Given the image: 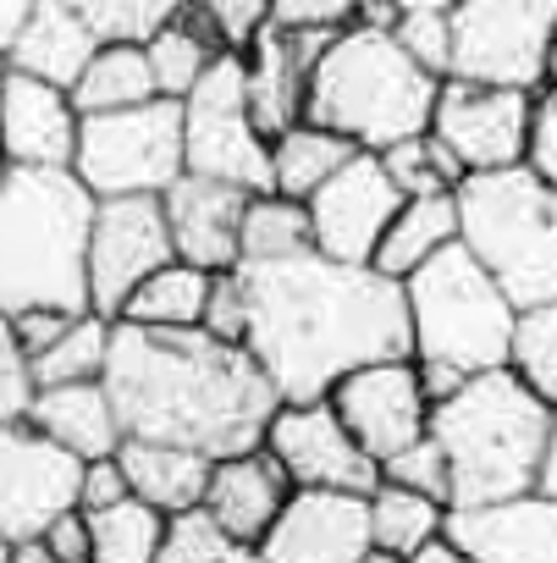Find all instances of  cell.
Wrapping results in <instances>:
<instances>
[{
  "label": "cell",
  "instance_id": "31",
  "mask_svg": "<svg viewBox=\"0 0 557 563\" xmlns=\"http://www.w3.org/2000/svg\"><path fill=\"white\" fill-rule=\"evenodd\" d=\"M370 530H376V552L370 558H414L420 541L447 530V503H436V497H425L414 486L381 481L370 492Z\"/></svg>",
  "mask_w": 557,
  "mask_h": 563
},
{
  "label": "cell",
  "instance_id": "26",
  "mask_svg": "<svg viewBox=\"0 0 557 563\" xmlns=\"http://www.w3.org/2000/svg\"><path fill=\"white\" fill-rule=\"evenodd\" d=\"M458 188L453 194H409L403 199V210L392 216V227H387V238H381V249H376V271H387V276H414L425 260H436L447 243H458Z\"/></svg>",
  "mask_w": 557,
  "mask_h": 563
},
{
  "label": "cell",
  "instance_id": "28",
  "mask_svg": "<svg viewBox=\"0 0 557 563\" xmlns=\"http://www.w3.org/2000/svg\"><path fill=\"white\" fill-rule=\"evenodd\" d=\"M210 288H215V271H204L193 260H166L155 276L138 282V294L122 305L116 321H138V327H204Z\"/></svg>",
  "mask_w": 557,
  "mask_h": 563
},
{
  "label": "cell",
  "instance_id": "9",
  "mask_svg": "<svg viewBox=\"0 0 557 563\" xmlns=\"http://www.w3.org/2000/svg\"><path fill=\"white\" fill-rule=\"evenodd\" d=\"M182 133H188V172L237 183L248 194L270 188V133L254 122L243 51H221L204 67V78L188 89Z\"/></svg>",
  "mask_w": 557,
  "mask_h": 563
},
{
  "label": "cell",
  "instance_id": "43",
  "mask_svg": "<svg viewBox=\"0 0 557 563\" xmlns=\"http://www.w3.org/2000/svg\"><path fill=\"white\" fill-rule=\"evenodd\" d=\"M270 23L343 34L348 23H359V0H270Z\"/></svg>",
  "mask_w": 557,
  "mask_h": 563
},
{
  "label": "cell",
  "instance_id": "15",
  "mask_svg": "<svg viewBox=\"0 0 557 563\" xmlns=\"http://www.w3.org/2000/svg\"><path fill=\"white\" fill-rule=\"evenodd\" d=\"M403 188L392 183L381 150H359L348 166H337L315 194H310V221H315V249L332 260L370 265L392 216L403 210Z\"/></svg>",
  "mask_w": 557,
  "mask_h": 563
},
{
  "label": "cell",
  "instance_id": "41",
  "mask_svg": "<svg viewBox=\"0 0 557 563\" xmlns=\"http://www.w3.org/2000/svg\"><path fill=\"white\" fill-rule=\"evenodd\" d=\"M34 393H40L34 387V360L18 343L12 310H0V426H7V420H29Z\"/></svg>",
  "mask_w": 557,
  "mask_h": 563
},
{
  "label": "cell",
  "instance_id": "54",
  "mask_svg": "<svg viewBox=\"0 0 557 563\" xmlns=\"http://www.w3.org/2000/svg\"><path fill=\"white\" fill-rule=\"evenodd\" d=\"M12 558V536H0V563H7Z\"/></svg>",
  "mask_w": 557,
  "mask_h": 563
},
{
  "label": "cell",
  "instance_id": "2",
  "mask_svg": "<svg viewBox=\"0 0 557 563\" xmlns=\"http://www.w3.org/2000/svg\"><path fill=\"white\" fill-rule=\"evenodd\" d=\"M105 387L127 437L188 442L210 459L265 442L282 393L248 343H226L204 327H138L116 321Z\"/></svg>",
  "mask_w": 557,
  "mask_h": 563
},
{
  "label": "cell",
  "instance_id": "47",
  "mask_svg": "<svg viewBox=\"0 0 557 563\" xmlns=\"http://www.w3.org/2000/svg\"><path fill=\"white\" fill-rule=\"evenodd\" d=\"M530 166H535L541 177H552V183H557V84H546V89H541V100H535Z\"/></svg>",
  "mask_w": 557,
  "mask_h": 563
},
{
  "label": "cell",
  "instance_id": "6",
  "mask_svg": "<svg viewBox=\"0 0 557 563\" xmlns=\"http://www.w3.org/2000/svg\"><path fill=\"white\" fill-rule=\"evenodd\" d=\"M458 238L486 260L519 310L557 299V183L530 161L458 183Z\"/></svg>",
  "mask_w": 557,
  "mask_h": 563
},
{
  "label": "cell",
  "instance_id": "51",
  "mask_svg": "<svg viewBox=\"0 0 557 563\" xmlns=\"http://www.w3.org/2000/svg\"><path fill=\"white\" fill-rule=\"evenodd\" d=\"M541 486L557 492V409H552V431H546V464H541Z\"/></svg>",
  "mask_w": 557,
  "mask_h": 563
},
{
  "label": "cell",
  "instance_id": "45",
  "mask_svg": "<svg viewBox=\"0 0 557 563\" xmlns=\"http://www.w3.org/2000/svg\"><path fill=\"white\" fill-rule=\"evenodd\" d=\"M78 310H56V305H29V310H12V327H18V343L29 349V360L34 354H45L62 332H67V321H73Z\"/></svg>",
  "mask_w": 557,
  "mask_h": 563
},
{
  "label": "cell",
  "instance_id": "35",
  "mask_svg": "<svg viewBox=\"0 0 557 563\" xmlns=\"http://www.w3.org/2000/svg\"><path fill=\"white\" fill-rule=\"evenodd\" d=\"M259 558L248 541H237L204 503L166 514V541H160V563H243Z\"/></svg>",
  "mask_w": 557,
  "mask_h": 563
},
{
  "label": "cell",
  "instance_id": "22",
  "mask_svg": "<svg viewBox=\"0 0 557 563\" xmlns=\"http://www.w3.org/2000/svg\"><path fill=\"white\" fill-rule=\"evenodd\" d=\"M288 497H293V475L282 470V459L259 442V448H248V453L215 459L204 508H210L237 541H248V547L259 552L265 530L276 525V514L288 508Z\"/></svg>",
  "mask_w": 557,
  "mask_h": 563
},
{
  "label": "cell",
  "instance_id": "46",
  "mask_svg": "<svg viewBox=\"0 0 557 563\" xmlns=\"http://www.w3.org/2000/svg\"><path fill=\"white\" fill-rule=\"evenodd\" d=\"M56 563H94V530H89V514L83 508H67L62 519H51L45 530Z\"/></svg>",
  "mask_w": 557,
  "mask_h": 563
},
{
  "label": "cell",
  "instance_id": "52",
  "mask_svg": "<svg viewBox=\"0 0 557 563\" xmlns=\"http://www.w3.org/2000/svg\"><path fill=\"white\" fill-rule=\"evenodd\" d=\"M398 7H403V12H409V7H447V12H453L458 0H398Z\"/></svg>",
  "mask_w": 557,
  "mask_h": 563
},
{
  "label": "cell",
  "instance_id": "55",
  "mask_svg": "<svg viewBox=\"0 0 557 563\" xmlns=\"http://www.w3.org/2000/svg\"><path fill=\"white\" fill-rule=\"evenodd\" d=\"M0 84H7V56H0Z\"/></svg>",
  "mask_w": 557,
  "mask_h": 563
},
{
  "label": "cell",
  "instance_id": "36",
  "mask_svg": "<svg viewBox=\"0 0 557 563\" xmlns=\"http://www.w3.org/2000/svg\"><path fill=\"white\" fill-rule=\"evenodd\" d=\"M381 161H387V172H392V183L403 188V194H453L469 172H464V161L453 155V144L447 139H436L431 128L425 133H414V139H398V144H387L381 150Z\"/></svg>",
  "mask_w": 557,
  "mask_h": 563
},
{
  "label": "cell",
  "instance_id": "25",
  "mask_svg": "<svg viewBox=\"0 0 557 563\" xmlns=\"http://www.w3.org/2000/svg\"><path fill=\"white\" fill-rule=\"evenodd\" d=\"M116 459H122L133 492L149 497V503L166 508V514L204 503L210 470H215L210 453H199V448H188V442H160V437H127V442L116 448Z\"/></svg>",
  "mask_w": 557,
  "mask_h": 563
},
{
  "label": "cell",
  "instance_id": "30",
  "mask_svg": "<svg viewBox=\"0 0 557 563\" xmlns=\"http://www.w3.org/2000/svg\"><path fill=\"white\" fill-rule=\"evenodd\" d=\"M144 51H149V67H155V84H160V95H171V100H188V89L204 78V67L226 51L221 40H215V29L193 12V7H182L171 23H160L149 40H144Z\"/></svg>",
  "mask_w": 557,
  "mask_h": 563
},
{
  "label": "cell",
  "instance_id": "37",
  "mask_svg": "<svg viewBox=\"0 0 557 563\" xmlns=\"http://www.w3.org/2000/svg\"><path fill=\"white\" fill-rule=\"evenodd\" d=\"M508 365H513V371H519V376H524V382L557 409V299L519 310Z\"/></svg>",
  "mask_w": 557,
  "mask_h": 563
},
{
  "label": "cell",
  "instance_id": "13",
  "mask_svg": "<svg viewBox=\"0 0 557 563\" xmlns=\"http://www.w3.org/2000/svg\"><path fill=\"white\" fill-rule=\"evenodd\" d=\"M431 133L453 144L464 172H497L530 161L535 139V89L480 84V78H442Z\"/></svg>",
  "mask_w": 557,
  "mask_h": 563
},
{
  "label": "cell",
  "instance_id": "29",
  "mask_svg": "<svg viewBox=\"0 0 557 563\" xmlns=\"http://www.w3.org/2000/svg\"><path fill=\"white\" fill-rule=\"evenodd\" d=\"M160 84H155V67H149V51L144 40H105L89 62V73L73 84V100L83 117L94 111H122V106H144L155 100Z\"/></svg>",
  "mask_w": 557,
  "mask_h": 563
},
{
  "label": "cell",
  "instance_id": "10",
  "mask_svg": "<svg viewBox=\"0 0 557 563\" xmlns=\"http://www.w3.org/2000/svg\"><path fill=\"white\" fill-rule=\"evenodd\" d=\"M552 40H557V0H458L453 78L546 89Z\"/></svg>",
  "mask_w": 557,
  "mask_h": 563
},
{
  "label": "cell",
  "instance_id": "48",
  "mask_svg": "<svg viewBox=\"0 0 557 563\" xmlns=\"http://www.w3.org/2000/svg\"><path fill=\"white\" fill-rule=\"evenodd\" d=\"M127 492H133V481H127V470H122V459H116V453H105V459H89V464H83V508L122 503Z\"/></svg>",
  "mask_w": 557,
  "mask_h": 563
},
{
  "label": "cell",
  "instance_id": "17",
  "mask_svg": "<svg viewBox=\"0 0 557 563\" xmlns=\"http://www.w3.org/2000/svg\"><path fill=\"white\" fill-rule=\"evenodd\" d=\"M326 398L343 409V420L354 426V437L376 459H392L414 437L431 431V393H425V376H420V360L414 354L370 360V365L348 371Z\"/></svg>",
  "mask_w": 557,
  "mask_h": 563
},
{
  "label": "cell",
  "instance_id": "16",
  "mask_svg": "<svg viewBox=\"0 0 557 563\" xmlns=\"http://www.w3.org/2000/svg\"><path fill=\"white\" fill-rule=\"evenodd\" d=\"M370 552V492L348 486H293L288 508L259 541L265 563H365Z\"/></svg>",
  "mask_w": 557,
  "mask_h": 563
},
{
  "label": "cell",
  "instance_id": "32",
  "mask_svg": "<svg viewBox=\"0 0 557 563\" xmlns=\"http://www.w3.org/2000/svg\"><path fill=\"white\" fill-rule=\"evenodd\" d=\"M89 530H94V563H155L160 541H166V508H155L149 497L127 492L122 503L105 508H83Z\"/></svg>",
  "mask_w": 557,
  "mask_h": 563
},
{
  "label": "cell",
  "instance_id": "11",
  "mask_svg": "<svg viewBox=\"0 0 557 563\" xmlns=\"http://www.w3.org/2000/svg\"><path fill=\"white\" fill-rule=\"evenodd\" d=\"M83 464L34 420L0 426V536H45L51 519L83 508Z\"/></svg>",
  "mask_w": 557,
  "mask_h": 563
},
{
  "label": "cell",
  "instance_id": "53",
  "mask_svg": "<svg viewBox=\"0 0 557 563\" xmlns=\"http://www.w3.org/2000/svg\"><path fill=\"white\" fill-rule=\"evenodd\" d=\"M546 84H557V40H552V67H546Z\"/></svg>",
  "mask_w": 557,
  "mask_h": 563
},
{
  "label": "cell",
  "instance_id": "27",
  "mask_svg": "<svg viewBox=\"0 0 557 563\" xmlns=\"http://www.w3.org/2000/svg\"><path fill=\"white\" fill-rule=\"evenodd\" d=\"M359 155V144L337 128H321V122H293L270 139V188L276 194H293V199H310L337 166H348Z\"/></svg>",
  "mask_w": 557,
  "mask_h": 563
},
{
  "label": "cell",
  "instance_id": "23",
  "mask_svg": "<svg viewBox=\"0 0 557 563\" xmlns=\"http://www.w3.org/2000/svg\"><path fill=\"white\" fill-rule=\"evenodd\" d=\"M100 45L105 40H100V29L83 12H73L67 0H40V7L29 12V23H23V34L7 51V67L73 89L89 73V62H94Z\"/></svg>",
  "mask_w": 557,
  "mask_h": 563
},
{
  "label": "cell",
  "instance_id": "7",
  "mask_svg": "<svg viewBox=\"0 0 557 563\" xmlns=\"http://www.w3.org/2000/svg\"><path fill=\"white\" fill-rule=\"evenodd\" d=\"M403 288L414 321V360H442L464 376L508 365L519 305L464 238L425 260L414 276H403Z\"/></svg>",
  "mask_w": 557,
  "mask_h": 563
},
{
  "label": "cell",
  "instance_id": "8",
  "mask_svg": "<svg viewBox=\"0 0 557 563\" xmlns=\"http://www.w3.org/2000/svg\"><path fill=\"white\" fill-rule=\"evenodd\" d=\"M73 172L94 188V199H111V194H166L188 172L182 100L155 95L144 106L83 117V139H78Z\"/></svg>",
  "mask_w": 557,
  "mask_h": 563
},
{
  "label": "cell",
  "instance_id": "3",
  "mask_svg": "<svg viewBox=\"0 0 557 563\" xmlns=\"http://www.w3.org/2000/svg\"><path fill=\"white\" fill-rule=\"evenodd\" d=\"M94 210L73 166H0V310H89Z\"/></svg>",
  "mask_w": 557,
  "mask_h": 563
},
{
  "label": "cell",
  "instance_id": "50",
  "mask_svg": "<svg viewBox=\"0 0 557 563\" xmlns=\"http://www.w3.org/2000/svg\"><path fill=\"white\" fill-rule=\"evenodd\" d=\"M34 7H40V0H0V56L12 51V40L23 34V23H29Z\"/></svg>",
  "mask_w": 557,
  "mask_h": 563
},
{
  "label": "cell",
  "instance_id": "20",
  "mask_svg": "<svg viewBox=\"0 0 557 563\" xmlns=\"http://www.w3.org/2000/svg\"><path fill=\"white\" fill-rule=\"evenodd\" d=\"M337 34L326 29H282V23H265L243 62H248V106H254V122L276 139L282 128L304 122V100H310V73L321 62V51L332 45Z\"/></svg>",
  "mask_w": 557,
  "mask_h": 563
},
{
  "label": "cell",
  "instance_id": "12",
  "mask_svg": "<svg viewBox=\"0 0 557 563\" xmlns=\"http://www.w3.org/2000/svg\"><path fill=\"white\" fill-rule=\"evenodd\" d=\"M166 260H177L171 221L160 194H111L94 210L89 232V310L122 316V305L138 294V282L155 276Z\"/></svg>",
  "mask_w": 557,
  "mask_h": 563
},
{
  "label": "cell",
  "instance_id": "18",
  "mask_svg": "<svg viewBox=\"0 0 557 563\" xmlns=\"http://www.w3.org/2000/svg\"><path fill=\"white\" fill-rule=\"evenodd\" d=\"M83 139V111L73 89L7 67L0 84V161L12 166H73Z\"/></svg>",
  "mask_w": 557,
  "mask_h": 563
},
{
  "label": "cell",
  "instance_id": "21",
  "mask_svg": "<svg viewBox=\"0 0 557 563\" xmlns=\"http://www.w3.org/2000/svg\"><path fill=\"white\" fill-rule=\"evenodd\" d=\"M166 221H171V243L177 260H193L204 271H232L243 265V210H248V188L221 183V177H199L182 172L166 194Z\"/></svg>",
  "mask_w": 557,
  "mask_h": 563
},
{
  "label": "cell",
  "instance_id": "19",
  "mask_svg": "<svg viewBox=\"0 0 557 563\" xmlns=\"http://www.w3.org/2000/svg\"><path fill=\"white\" fill-rule=\"evenodd\" d=\"M447 536L480 563H557V492L535 486L519 497L447 508Z\"/></svg>",
  "mask_w": 557,
  "mask_h": 563
},
{
  "label": "cell",
  "instance_id": "14",
  "mask_svg": "<svg viewBox=\"0 0 557 563\" xmlns=\"http://www.w3.org/2000/svg\"><path fill=\"white\" fill-rule=\"evenodd\" d=\"M265 448L282 459L293 486H348V492L381 486V459L354 437V426L332 398H282V409L270 415Z\"/></svg>",
  "mask_w": 557,
  "mask_h": 563
},
{
  "label": "cell",
  "instance_id": "5",
  "mask_svg": "<svg viewBox=\"0 0 557 563\" xmlns=\"http://www.w3.org/2000/svg\"><path fill=\"white\" fill-rule=\"evenodd\" d=\"M436 95H442V78L420 67L392 29L348 23L310 73L304 117L348 133L359 150H387L431 128Z\"/></svg>",
  "mask_w": 557,
  "mask_h": 563
},
{
  "label": "cell",
  "instance_id": "44",
  "mask_svg": "<svg viewBox=\"0 0 557 563\" xmlns=\"http://www.w3.org/2000/svg\"><path fill=\"white\" fill-rule=\"evenodd\" d=\"M204 332H215V338H226V343H243V332H248V299H243L237 265H232V271H215L210 310H204Z\"/></svg>",
  "mask_w": 557,
  "mask_h": 563
},
{
  "label": "cell",
  "instance_id": "40",
  "mask_svg": "<svg viewBox=\"0 0 557 563\" xmlns=\"http://www.w3.org/2000/svg\"><path fill=\"white\" fill-rule=\"evenodd\" d=\"M392 34L420 67H431L436 78H453V12L447 7H409Z\"/></svg>",
  "mask_w": 557,
  "mask_h": 563
},
{
  "label": "cell",
  "instance_id": "4",
  "mask_svg": "<svg viewBox=\"0 0 557 563\" xmlns=\"http://www.w3.org/2000/svg\"><path fill=\"white\" fill-rule=\"evenodd\" d=\"M431 431L453 464V508H475L541 486L552 404L513 365H497L431 404Z\"/></svg>",
  "mask_w": 557,
  "mask_h": 563
},
{
  "label": "cell",
  "instance_id": "49",
  "mask_svg": "<svg viewBox=\"0 0 557 563\" xmlns=\"http://www.w3.org/2000/svg\"><path fill=\"white\" fill-rule=\"evenodd\" d=\"M420 376H425V393H431V404H442V398H453L469 376L458 371V365H442V360H420Z\"/></svg>",
  "mask_w": 557,
  "mask_h": 563
},
{
  "label": "cell",
  "instance_id": "33",
  "mask_svg": "<svg viewBox=\"0 0 557 563\" xmlns=\"http://www.w3.org/2000/svg\"><path fill=\"white\" fill-rule=\"evenodd\" d=\"M315 249V221H310V199L293 194H248L243 210V260H288Z\"/></svg>",
  "mask_w": 557,
  "mask_h": 563
},
{
  "label": "cell",
  "instance_id": "38",
  "mask_svg": "<svg viewBox=\"0 0 557 563\" xmlns=\"http://www.w3.org/2000/svg\"><path fill=\"white\" fill-rule=\"evenodd\" d=\"M67 7L83 12L100 29V40H149L182 12V0H67Z\"/></svg>",
  "mask_w": 557,
  "mask_h": 563
},
{
  "label": "cell",
  "instance_id": "34",
  "mask_svg": "<svg viewBox=\"0 0 557 563\" xmlns=\"http://www.w3.org/2000/svg\"><path fill=\"white\" fill-rule=\"evenodd\" d=\"M111 338H116V321L100 316V310H78L67 321V332L34 354V387H56V382H100L105 376V360H111Z\"/></svg>",
  "mask_w": 557,
  "mask_h": 563
},
{
  "label": "cell",
  "instance_id": "1",
  "mask_svg": "<svg viewBox=\"0 0 557 563\" xmlns=\"http://www.w3.org/2000/svg\"><path fill=\"white\" fill-rule=\"evenodd\" d=\"M248 332L243 343L282 398H326L348 371L414 354L409 288L398 276L321 249L237 265Z\"/></svg>",
  "mask_w": 557,
  "mask_h": 563
},
{
  "label": "cell",
  "instance_id": "39",
  "mask_svg": "<svg viewBox=\"0 0 557 563\" xmlns=\"http://www.w3.org/2000/svg\"><path fill=\"white\" fill-rule=\"evenodd\" d=\"M381 481L414 486V492H425V497H436V503L453 508V464H447V448L436 442V431H425V437H414L403 453L381 459Z\"/></svg>",
  "mask_w": 557,
  "mask_h": 563
},
{
  "label": "cell",
  "instance_id": "42",
  "mask_svg": "<svg viewBox=\"0 0 557 563\" xmlns=\"http://www.w3.org/2000/svg\"><path fill=\"white\" fill-rule=\"evenodd\" d=\"M182 7H193L226 51H248V40L270 23V0H182Z\"/></svg>",
  "mask_w": 557,
  "mask_h": 563
},
{
  "label": "cell",
  "instance_id": "24",
  "mask_svg": "<svg viewBox=\"0 0 557 563\" xmlns=\"http://www.w3.org/2000/svg\"><path fill=\"white\" fill-rule=\"evenodd\" d=\"M29 420H34L40 431H51L62 448H73L78 459H105V453H116V448L127 442L105 376H100V382H56V387H40L34 404H29Z\"/></svg>",
  "mask_w": 557,
  "mask_h": 563
}]
</instances>
